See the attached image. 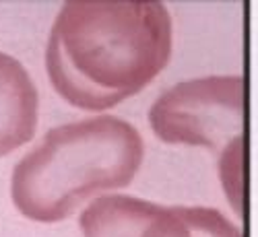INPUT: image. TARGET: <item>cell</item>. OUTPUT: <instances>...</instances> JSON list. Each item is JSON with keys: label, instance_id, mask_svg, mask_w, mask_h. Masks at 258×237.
I'll return each mask as SVG.
<instances>
[{"label": "cell", "instance_id": "obj_2", "mask_svg": "<svg viewBox=\"0 0 258 237\" xmlns=\"http://www.w3.org/2000/svg\"><path fill=\"white\" fill-rule=\"evenodd\" d=\"M143 157V136L118 116L62 124L15 165L13 204L37 223L64 221L97 194L126 188Z\"/></svg>", "mask_w": 258, "mask_h": 237}, {"label": "cell", "instance_id": "obj_1", "mask_svg": "<svg viewBox=\"0 0 258 237\" xmlns=\"http://www.w3.org/2000/svg\"><path fill=\"white\" fill-rule=\"evenodd\" d=\"M174 27L157 0H71L52 25L46 70L56 93L87 112L137 95L171 58Z\"/></svg>", "mask_w": 258, "mask_h": 237}, {"label": "cell", "instance_id": "obj_5", "mask_svg": "<svg viewBox=\"0 0 258 237\" xmlns=\"http://www.w3.org/2000/svg\"><path fill=\"white\" fill-rule=\"evenodd\" d=\"M159 204L124 194L101 196L81 212L83 237H139Z\"/></svg>", "mask_w": 258, "mask_h": 237}, {"label": "cell", "instance_id": "obj_4", "mask_svg": "<svg viewBox=\"0 0 258 237\" xmlns=\"http://www.w3.org/2000/svg\"><path fill=\"white\" fill-rule=\"evenodd\" d=\"M39 95L17 58L0 52V157L29 142L37 128Z\"/></svg>", "mask_w": 258, "mask_h": 237}, {"label": "cell", "instance_id": "obj_3", "mask_svg": "<svg viewBox=\"0 0 258 237\" xmlns=\"http://www.w3.org/2000/svg\"><path fill=\"white\" fill-rule=\"evenodd\" d=\"M244 91L246 83L238 74L203 76L182 81L163 91L149 110V124L159 140L167 144L207 146L238 167L244 148Z\"/></svg>", "mask_w": 258, "mask_h": 237}, {"label": "cell", "instance_id": "obj_6", "mask_svg": "<svg viewBox=\"0 0 258 237\" xmlns=\"http://www.w3.org/2000/svg\"><path fill=\"white\" fill-rule=\"evenodd\" d=\"M139 237H244L242 229L217 208L161 206Z\"/></svg>", "mask_w": 258, "mask_h": 237}]
</instances>
